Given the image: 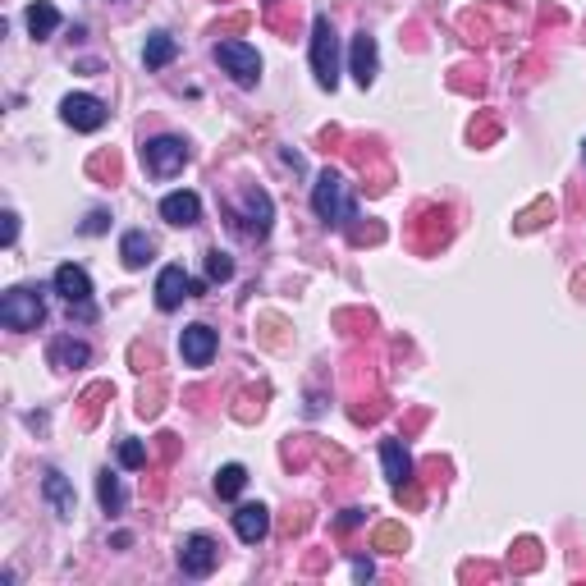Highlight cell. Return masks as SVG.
<instances>
[{
    "mask_svg": "<svg viewBox=\"0 0 586 586\" xmlns=\"http://www.w3.org/2000/svg\"><path fill=\"white\" fill-rule=\"evenodd\" d=\"M312 211L326 229H353V220H358V197H353L344 174L330 170V165L316 174L312 184Z\"/></svg>",
    "mask_w": 586,
    "mask_h": 586,
    "instance_id": "1",
    "label": "cell"
},
{
    "mask_svg": "<svg viewBox=\"0 0 586 586\" xmlns=\"http://www.w3.org/2000/svg\"><path fill=\"white\" fill-rule=\"evenodd\" d=\"M225 220H229V229H239L243 239H252V243L271 239V225H275L271 193H266V188H257V184L239 188V197H234V202H225Z\"/></svg>",
    "mask_w": 586,
    "mask_h": 586,
    "instance_id": "2",
    "label": "cell"
},
{
    "mask_svg": "<svg viewBox=\"0 0 586 586\" xmlns=\"http://www.w3.org/2000/svg\"><path fill=\"white\" fill-rule=\"evenodd\" d=\"M42 321H46V289L42 284H19V289H10L0 298V326L5 330L28 335V330H37Z\"/></svg>",
    "mask_w": 586,
    "mask_h": 586,
    "instance_id": "3",
    "label": "cell"
},
{
    "mask_svg": "<svg viewBox=\"0 0 586 586\" xmlns=\"http://www.w3.org/2000/svg\"><path fill=\"white\" fill-rule=\"evenodd\" d=\"M312 78L321 92H335L339 87V37H335V23L326 14L312 19Z\"/></svg>",
    "mask_w": 586,
    "mask_h": 586,
    "instance_id": "4",
    "label": "cell"
},
{
    "mask_svg": "<svg viewBox=\"0 0 586 586\" xmlns=\"http://www.w3.org/2000/svg\"><path fill=\"white\" fill-rule=\"evenodd\" d=\"M188 142L174 138V133H156V138L142 142V170L152 174V179H174V174L188 165Z\"/></svg>",
    "mask_w": 586,
    "mask_h": 586,
    "instance_id": "5",
    "label": "cell"
},
{
    "mask_svg": "<svg viewBox=\"0 0 586 586\" xmlns=\"http://www.w3.org/2000/svg\"><path fill=\"white\" fill-rule=\"evenodd\" d=\"M216 65L225 69V74L234 78L239 87H257L261 83V55H257V46L239 42V37L216 42Z\"/></svg>",
    "mask_w": 586,
    "mask_h": 586,
    "instance_id": "6",
    "label": "cell"
},
{
    "mask_svg": "<svg viewBox=\"0 0 586 586\" xmlns=\"http://www.w3.org/2000/svg\"><path fill=\"white\" fill-rule=\"evenodd\" d=\"M216 564H220V545H216V536L193 532V536H184V541H179V573H184V577L202 582V577L216 573Z\"/></svg>",
    "mask_w": 586,
    "mask_h": 586,
    "instance_id": "7",
    "label": "cell"
},
{
    "mask_svg": "<svg viewBox=\"0 0 586 586\" xmlns=\"http://www.w3.org/2000/svg\"><path fill=\"white\" fill-rule=\"evenodd\" d=\"M60 120L74 133H97V129H106L110 110H106V101L92 97V92H69V97L60 101Z\"/></svg>",
    "mask_w": 586,
    "mask_h": 586,
    "instance_id": "8",
    "label": "cell"
},
{
    "mask_svg": "<svg viewBox=\"0 0 586 586\" xmlns=\"http://www.w3.org/2000/svg\"><path fill=\"white\" fill-rule=\"evenodd\" d=\"M348 74H353V83L358 87H371L380 74V46L376 37L362 28V33H353V46H348Z\"/></svg>",
    "mask_w": 586,
    "mask_h": 586,
    "instance_id": "9",
    "label": "cell"
},
{
    "mask_svg": "<svg viewBox=\"0 0 586 586\" xmlns=\"http://www.w3.org/2000/svg\"><path fill=\"white\" fill-rule=\"evenodd\" d=\"M216 348H220V335L211 326H202V321L179 330V353H184L188 367H211V362H216Z\"/></svg>",
    "mask_w": 586,
    "mask_h": 586,
    "instance_id": "10",
    "label": "cell"
},
{
    "mask_svg": "<svg viewBox=\"0 0 586 586\" xmlns=\"http://www.w3.org/2000/svg\"><path fill=\"white\" fill-rule=\"evenodd\" d=\"M55 293L65 298L69 307H92V275L83 271V266H74V261H65V266H55Z\"/></svg>",
    "mask_w": 586,
    "mask_h": 586,
    "instance_id": "11",
    "label": "cell"
},
{
    "mask_svg": "<svg viewBox=\"0 0 586 586\" xmlns=\"http://www.w3.org/2000/svg\"><path fill=\"white\" fill-rule=\"evenodd\" d=\"M42 500L51 504L55 518H65V522L78 513V495H74V486H69V477L60 472V467H46L42 472Z\"/></svg>",
    "mask_w": 586,
    "mask_h": 586,
    "instance_id": "12",
    "label": "cell"
},
{
    "mask_svg": "<svg viewBox=\"0 0 586 586\" xmlns=\"http://www.w3.org/2000/svg\"><path fill=\"white\" fill-rule=\"evenodd\" d=\"M184 298H193V275L184 266H165L156 275V307L161 312H174V307H184Z\"/></svg>",
    "mask_w": 586,
    "mask_h": 586,
    "instance_id": "13",
    "label": "cell"
},
{
    "mask_svg": "<svg viewBox=\"0 0 586 586\" xmlns=\"http://www.w3.org/2000/svg\"><path fill=\"white\" fill-rule=\"evenodd\" d=\"M234 536L243 545H261L271 536V509L266 504H239L234 509Z\"/></svg>",
    "mask_w": 586,
    "mask_h": 586,
    "instance_id": "14",
    "label": "cell"
},
{
    "mask_svg": "<svg viewBox=\"0 0 586 586\" xmlns=\"http://www.w3.org/2000/svg\"><path fill=\"white\" fill-rule=\"evenodd\" d=\"M161 220L174 229H193L202 220V197L197 193H165L161 197Z\"/></svg>",
    "mask_w": 586,
    "mask_h": 586,
    "instance_id": "15",
    "label": "cell"
},
{
    "mask_svg": "<svg viewBox=\"0 0 586 586\" xmlns=\"http://www.w3.org/2000/svg\"><path fill=\"white\" fill-rule=\"evenodd\" d=\"M445 239H449V211H445V207H426L422 216H417L413 248H417V252H435Z\"/></svg>",
    "mask_w": 586,
    "mask_h": 586,
    "instance_id": "16",
    "label": "cell"
},
{
    "mask_svg": "<svg viewBox=\"0 0 586 586\" xmlns=\"http://www.w3.org/2000/svg\"><path fill=\"white\" fill-rule=\"evenodd\" d=\"M46 362H51L55 371H78V367L92 362V348H87L83 339H74V335H55L51 348H46Z\"/></svg>",
    "mask_w": 586,
    "mask_h": 586,
    "instance_id": "17",
    "label": "cell"
},
{
    "mask_svg": "<svg viewBox=\"0 0 586 586\" xmlns=\"http://www.w3.org/2000/svg\"><path fill=\"white\" fill-rule=\"evenodd\" d=\"M380 467H385V481L390 486H403V481H413V458L403 449V440H380Z\"/></svg>",
    "mask_w": 586,
    "mask_h": 586,
    "instance_id": "18",
    "label": "cell"
},
{
    "mask_svg": "<svg viewBox=\"0 0 586 586\" xmlns=\"http://www.w3.org/2000/svg\"><path fill=\"white\" fill-rule=\"evenodd\" d=\"M152 257H156V243L147 239V229H129V234L120 239V261L129 266V271H142Z\"/></svg>",
    "mask_w": 586,
    "mask_h": 586,
    "instance_id": "19",
    "label": "cell"
},
{
    "mask_svg": "<svg viewBox=\"0 0 586 586\" xmlns=\"http://www.w3.org/2000/svg\"><path fill=\"white\" fill-rule=\"evenodd\" d=\"M23 19H28V33H33V42H51L55 28H60V10H55L51 0H33Z\"/></svg>",
    "mask_w": 586,
    "mask_h": 586,
    "instance_id": "20",
    "label": "cell"
},
{
    "mask_svg": "<svg viewBox=\"0 0 586 586\" xmlns=\"http://www.w3.org/2000/svg\"><path fill=\"white\" fill-rule=\"evenodd\" d=\"M179 55V42H174L170 33H152L147 37V46H142V65L147 69H165Z\"/></svg>",
    "mask_w": 586,
    "mask_h": 586,
    "instance_id": "21",
    "label": "cell"
},
{
    "mask_svg": "<svg viewBox=\"0 0 586 586\" xmlns=\"http://www.w3.org/2000/svg\"><path fill=\"white\" fill-rule=\"evenodd\" d=\"M97 500H101V509L115 518V513L124 509V486H120V472H97Z\"/></svg>",
    "mask_w": 586,
    "mask_h": 586,
    "instance_id": "22",
    "label": "cell"
},
{
    "mask_svg": "<svg viewBox=\"0 0 586 586\" xmlns=\"http://www.w3.org/2000/svg\"><path fill=\"white\" fill-rule=\"evenodd\" d=\"M243 486H248V467H243V463H225L216 472V495H220V500H239Z\"/></svg>",
    "mask_w": 586,
    "mask_h": 586,
    "instance_id": "23",
    "label": "cell"
},
{
    "mask_svg": "<svg viewBox=\"0 0 586 586\" xmlns=\"http://www.w3.org/2000/svg\"><path fill=\"white\" fill-rule=\"evenodd\" d=\"M371 545H376L380 554H403L408 550V532H403L399 522H380L376 532H371Z\"/></svg>",
    "mask_w": 586,
    "mask_h": 586,
    "instance_id": "24",
    "label": "cell"
},
{
    "mask_svg": "<svg viewBox=\"0 0 586 586\" xmlns=\"http://www.w3.org/2000/svg\"><path fill=\"white\" fill-rule=\"evenodd\" d=\"M115 454H120L124 472H142V467L152 463V449L142 445V440H120V449H115Z\"/></svg>",
    "mask_w": 586,
    "mask_h": 586,
    "instance_id": "25",
    "label": "cell"
},
{
    "mask_svg": "<svg viewBox=\"0 0 586 586\" xmlns=\"http://www.w3.org/2000/svg\"><path fill=\"white\" fill-rule=\"evenodd\" d=\"M207 275H211V284L234 280V261H229V252H220V248L207 252Z\"/></svg>",
    "mask_w": 586,
    "mask_h": 586,
    "instance_id": "26",
    "label": "cell"
},
{
    "mask_svg": "<svg viewBox=\"0 0 586 586\" xmlns=\"http://www.w3.org/2000/svg\"><path fill=\"white\" fill-rule=\"evenodd\" d=\"M110 394H115V390H110V385H92V390L83 394V403H87V408H83V426H92V422H97V413H101V399H110Z\"/></svg>",
    "mask_w": 586,
    "mask_h": 586,
    "instance_id": "27",
    "label": "cell"
},
{
    "mask_svg": "<svg viewBox=\"0 0 586 586\" xmlns=\"http://www.w3.org/2000/svg\"><path fill=\"white\" fill-rule=\"evenodd\" d=\"M541 216H554V202H536V207H532V211H522V216H518V229H522V234H527V229L545 225V220H541Z\"/></svg>",
    "mask_w": 586,
    "mask_h": 586,
    "instance_id": "28",
    "label": "cell"
},
{
    "mask_svg": "<svg viewBox=\"0 0 586 586\" xmlns=\"http://www.w3.org/2000/svg\"><path fill=\"white\" fill-rule=\"evenodd\" d=\"M106 229H110V211H87V220H83V225H78V234H106Z\"/></svg>",
    "mask_w": 586,
    "mask_h": 586,
    "instance_id": "29",
    "label": "cell"
},
{
    "mask_svg": "<svg viewBox=\"0 0 586 586\" xmlns=\"http://www.w3.org/2000/svg\"><path fill=\"white\" fill-rule=\"evenodd\" d=\"M362 522H367V509H344V513L335 518V532H339V536H348L353 527H362Z\"/></svg>",
    "mask_w": 586,
    "mask_h": 586,
    "instance_id": "30",
    "label": "cell"
},
{
    "mask_svg": "<svg viewBox=\"0 0 586 586\" xmlns=\"http://www.w3.org/2000/svg\"><path fill=\"white\" fill-rule=\"evenodd\" d=\"M394 495H399V504H408V509H422V486H417V477L394 486Z\"/></svg>",
    "mask_w": 586,
    "mask_h": 586,
    "instance_id": "31",
    "label": "cell"
},
{
    "mask_svg": "<svg viewBox=\"0 0 586 586\" xmlns=\"http://www.w3.org/2000/svg\"><path fill=\"white\" fill-rule=\"evenodd\" d=\"M161 413V385H152V394L142 390V399H138V417H156Z\"/></svg>",
    "mask_w": 586,
    "mask_h": 586,
    "instance_id": "32",
    "label": "cell"
},
{
    "mask_svg": "<svg viewBox=\"0 0 586 586\" xmlns=\"http://www.w3.org/2000/svg\"><path fill=\"white\" fill-rule=\"evenodd\" d=\"M518 550H522V559H518V568H522V573H527V568H536V564H541V545H536V541H522Z\"/></svg>",
    "mask_w": 586,
    "mask_h": 586,
    "instance_id": "33",
    "label": "cell"
},
{
    "mask_svg": "<svg viewBox=\"0 0 586 586\" xmlns=\"http://www.w3.org/2000/svg\"><path fill=\"white\" fill-rule=\"evenodd\" d=\"M87 170H92V174H110V179H115V174H120V161H115V156H92V165H87Z\"/></svg>",
    "mask_w": 586,
    "mask_h": 586,
    "instance_id": "34",
    "label": "cell"
},
{
    "mask_svg": "<svg viewBox=\"0 0 586 586\" xmlns=\"http://www.w3.org/2000/svg\"><path fill=\"white\" fill-rule=\"evenodd\" d=\"M353 577H358V582H371V577H376L371 559H353Z\"/></svg>",
    "mask_w": 586,
    "mask_h": 586,
    "instance_id": "35",
    "label": "cell"
},
{
    "mask_svg": "<svg viewBox=\"0 0 586 586\" xmlns=\"http://www.w3.org/2000/svg\"><path fill=\"white\" fill-rule=\"evenodd\" d=\"M14 239H19V216H14V211H5V243L14 248Z\"/></svg>",
    "mask_w": 586,
    "mask_h": 586,
    "instance_id": "36",
    "label": "cell"
},
{
    "mask_svg": "<svg viewBox=\"0 0 586 586\" xmlns=\"http://www.w3.org/2000/svg\"><path fill=\"white\" fill-rule=\"evenodd\" d=\"M110 545H115V550H129L133 536H129V532H115V536H110Z\"/></svg>",
    "mask_w": 586,
    "mask_h": 586,
    "instance_id": "37",
    "label": "cell"
},
{
    "mask_svg": "<svg viewBox=\"0 0 586 586\" xmlns=\"http://www.w3.org/2000/svg\"><path fill=\"white\" fill-rule=\"evenodd\" d=\"M582 161H586V142H582Z\"/></svg>",
    "mask_w": 586,
    "mask_h": 586,
    "instance_id": "38",
    "label": "cell"
}]
</instances>
